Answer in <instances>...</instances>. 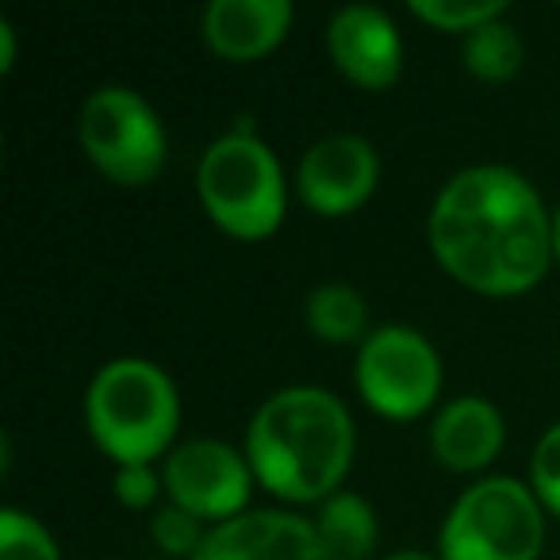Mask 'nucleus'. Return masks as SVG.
Wrapping results in <instances>:
<instances>
[{"label": "nucleus", "mask_w": 560, "mask_h": 560, "mask_svg": "<svg viewBox=\"0 0 560 560\" xmlns=\"http://www.w3.org/2000/svg\"><path fill=\"white\" fill-rule=\"evenodd\" d=\"M162 483L180 511L196 514L200 522H226L246 511L254 468L234 445L215 438H188L165 457Z\"/></svg>", "instance_id": "6e6552de"}, {"label": "nucleus", "mask_w": 560, "mask_h": 560, "mask_svg": "<svg viewBox=\"0 0 560 560\" xmlns=\"http://www.w3.org/2000/svg\"><path fill=\"white\" fill-rule=\"evenodd\" d=\"M330 560H369L376 549V511L358 491H335L315 514Z\"/></svg>", "instance_id": "4468645a"}, {"label": "nucleus", "mask_w": 560, "mask_h": 560, "mask_svg": "<svg viewBox=\"0 0 560 560\" xmlns=\"http://www.w3.org/2000/svg\"><path fill=\"white\" fill-rule=\"evenodd\" d=\"M442 560H537L545 514L534 488L514 476L476 480L442 522Z\"/></svg>", "instance_id": "39448f33"}, {"label": "nucleus", "mask_w": 560, "mask_h": 560, "mask_svg": "<svg viewBox=\"0 0 560 560\" xmlns=\"http://www.w3.org/2000/svg\"><path fill=\"white\" fill-rule=\"evenodd\" d=\"M307 327L323 338V342H365L369 330V304L353 284H342V280H327L319 289L307 296L304 304Z\"/></svg>", "instance_id": "2eb2a0df"}, {"label": "nucleus", "mask_w": 560, "mask_h": 560, "mask_svg": "<svg viewBox=\"0 0 560 560\" xmlns=\"http://www.w3.org/2000/svg\"><path fill=\"white\" fill-rule=\"evenodd\" d=\"M192 560H330L315 522L292 511H242L215 522Z\"/></svg>", "instance_id": "9d476101"}, {"label": "nucleus", "mask_w": 560, "mask_h": 560, "mask_svg": "<svg viewBox=\"0 0 560 560\" xmlns=\"http://www.w3.org/2000/svg\"><path fill=\"white\" fill-rule=\"evenodd\" d=\"M529 483L534 495L541 499V506L560 514V422L541 434V442L534 445L529 457Z\"/></svg>", "instance_id": "aec40b11"}, {"label": "nucleus", "mask_w": 560, "mask_h": 560, "mask_svg": "<svg viewBox=\"0 0 560 560\" xmlns=\"http://www.w3.org/2000/svg\"><path fill=\"white\" fill-rule=\"evenodd\" d=\"M292 16V0H211L200 12V32L219 58L249 62L284 43Z\"/></svg>", "instance_id": "f8f14e48"}, {"label": "nucleus", "mask_w": 560, "mask_h": 560, "mask_svg": "<svg viewBox=\"0 0 560 560\" xmlns=\"http://www.w3.org/2000/svg\"><path fill=\"white\" fill-rule=\"evenodd\" d=\"M430 450L450 472H480L503 450V415L480 396L450 399L430 422Z\"/></svg>", "instance_id": "ddd939ff"}, {"label": "nucleus", "mask_w": 560, "mask_h": 560, "mask_svg": "<svg viewBox=\"0 0 560 560\" xmlns=\"http://www.w3.org/2000/svg\"><path fill=\"white\" fill-rule=\"evenodd\" d=\"M78 139L89 162L124 188L150 185L165 170L170 139L150 108V101L135 89L108 85L96 89L78 116Z\"/></svg>", "instance_id": "423d86ee"}, {"label": "nucleus", "mask_w": 560, "mask_h": 560, "mask_svg": "<svg viewBox=\"0 0 560 560\" xmlns=\"http://www.w3.org/2000/svg\"><path fill=\"white\" fill-rule=\"evenodd\" d=\"M246 460L261 488L289 503L330 499L353 460L350 411L312 384L272 392L249 419Z\"/></svg>", "instance_id": "f03ea898"}, {"label": "nucleus", "mask_w": 560, "mask_h": 560, "mask_svg": "<svg viewBox=\"0 0 560 560\" xmlns=\"http://www.w3.org/2000/svg\"><path fill=\"white\" fill-rule=\"evenodd\" d=\"M112 488H116L119 503L135 506V511H142V506L154 503L158 491H162V476H158L150 465H119L116 468V480H112Z\"/></svg>", "instance_id": "412c9836"}, {"label": "nucleus", "mask_w": 560, "mask_h": 560, "mask_svg": "<svg viewBox=\"0 0 560 560\" xmlns=\"http://www.w3.org/2000/svg\"><path fill=\"white\" fill-rule=\"evenodd\" d=\"M411 12L442 32H476V27L503 20L506 0H411Z\"/></svg>", "instance_id": "a211bd4d"}, {"label": "nucleus", "mask_w": 560, "mask_h": 560, "mask_svg": "<svg viewBox=\"0 0 560 560\" xmlns=\"http://www.w3.org/2000/svg\"><path fill=\"white\" fill-rule=\"evenodd\" d=\"M16 66V32L9 20H0V73H9Z\"/></svg>", "instance_id": "4be33fe9"}, {"label": "nucleus", "mask_w": 560, "mask_h": 560, "mask_svg": "<svg viewBox=\"0 0 560 560\" xmlns=\"http://www.w3.org/2000/svg\"><path fill=\"white\" fill-rule=\"evenodd\" d=\"M381 180L376 147L361 135H327L319 139L296 170V188L304 203L319 215H350L373 196Z\"/></svg>", "instance_id": "1a4fd4ad"}, {"label": "nucleus", "mask_w": 560, "mask_h": 560, "mask_svg": "<svg viewBox=\"0 0 560 560\" xmlns=\"http://www.w3.org/2000/svg\"><path fill=\"white\" fill-rule=\"evenodd\" d=\"M384 560H430V557H422V552L407 549V552H392V557H384Z\"/></svg>", "instance_id": "b1692460"}, {"label": "nucleus", "mask_w": 560, "mask_h": 560, "mask_svg": "<svg viewBox=\"0 0 560 560\" xmlns=\"http://www.w3.org/2000/svg\"><path fill=\"white\" fill-rule=\"evenodd\" d=\"M150 534H154V541L162 545V552H170V557H196V549L203 545V537H208V529L200 526V518L188 511H180L177 503L162 506V511L154 514V522H150Z\"/></svg>", "instance_id": "6ab92c4d"}, {"label": "nucleus", "mask_w": 560, "mask_h": 560, "mask_svg": "<svg viewBox=\"0 0 560 560\" xmlns=\"http://www.w3.org/2000/svg\"><path fill=\"white\" fill-rule=\"evenodd\" d=\"M180 422L177 388L147 358H116L85 392V427L119 465H150L170 450Z\"/></svg>", "instance_id": "7ed1b4c3"}, {"label": "nucleus", "mask_w": 560, "mask_h": 560, "mask_svg": "<svg viewBox=\"0 0 560 560\" xmlns=\"http://www.w3.org/2000/svg\"><path fill=\"white\" fill-rule=\"evenodd\" d=\"M358 392L384 419H415L442 392L438 350L415 327H376L358 350Z\"/></svg>", "instance_id": "0eeeda50"}, {"label": "nucleus", "mask_w": 560, "mask_h": 560, "mask_svg": "<svg viewBox=\"0 0 560 560\" xmlns=\"http://www.w3.org/2000/svg\"><path fill=\"white\" fill-rule=\"evenodd\" d=\"M552 254H557V261H560V208H557V215H552Z\"/></svg>", "instance_id": "5701e85b"}, {"label": "nucleus", "mask_w": 560, "mask_h": 560, "mask_svg": "<svg viewBox=\"0 0 560 560\" xmlns=\"http://www.w3.org/2000/svg\"><path fill=\"white\" fill-rule=\"evenodd\" d=\"M430 249L450 277L483 296H518L549 272L552 219L511 165L453 173L430 208Z\"/></svg>", "instance_id": "f257e3e1"}, {"label": "nucleus", "mask_w": 560, "mask_h": 560, "mask_svg": "<svg viewBox=\"0 0 560 560\" xmlns=\"http://www.w3.org/2000/svg\"><path fill=\"white\" fill-rule=\"evenodd\" d=\"M330 62L353 81V85L381 93L396 85L404 70V43L392 16L376 4H346L327 24Z\"/></svg>", "instance_id": "9b49d317"}, {"label": "nucleus", "mask_w": 560, "mask_h": 560, "mask_svg": "<svg viewBox=\"0 0 560 560\" xmlns=\"http://www.w3.org/2000/svg\"><path fill=\"white\" fill-rule=\"evenodd\" d=\"M200 203L234 238H269L284 219V173L254 131H231L196 165Z\"/></svg>", "instance_id": "20e7f679"}, {"label": "nucleus", "mask_w": 560, "mask_h": 560, "mask_svg": "<svg viewBox=\"0 0 560 560\" xmlns=\"http://www.w3.org/2000/svg\"><path fill=\"white\" fill-rule=\"evenodd\" d=\"M460 55H465V70L480 81H511L522 70V39L503 20L468 32Z\"/></svg>", "instance_id": "dca6fc26"}, {"label": "nucleus", "mask_w": 560, "mask_h": 560, "mask_svg": "<svg viewBox=\"0 0 560 560\" xmlns=\"http://www.w3.org/2000/svg\"><path fill=\"white\" fill-rule=\"evenodd\" d=\"M0 560H62V552L39 518L4 506L0 511Z\"/></svg>", "instance_id": "f3484780"}]
</instances>
